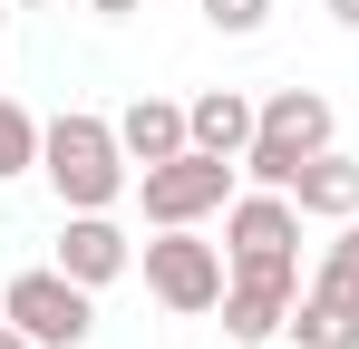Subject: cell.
<instances>
[{"label":"cell","instance_id":"cell-1","mask_svg":"<svg viewBox=\"0 0 359 349\" xmlns=\"http://www.w3.org/2000/svg\"><path fill=\"white\" fill-rule=\"evenodd\" d=\"M39 174H49V194H59V214H117L136 156L117 146V116L68 107V116H49V136H39Z\"/></svg>","mask_w":359,"mask_h":349},{"label":"cell","instance_id":"cell-2","mask_svg":"<svg viewBox=\"0 0 359 349\" xmlns=\"http://www.w3.org/2000/svg\"><path fill=\"white\" fill-rule=\"evenodd\" d=\"M330 136H340V116H330L320 88H272V97H262V126H252V146H243V174L272 184V194H292V174L311 165Z\"/></svg>","mask_w":359,"mask_h":349},{"label":"cell","instance_id":"cell-3","mask_svg":"<svg viewBox=\"0 0 359 349\" xmlns=\"http://www.w3.org/2000/svg\"><path fill=\"white\" fill-rule=\"evenodd\" d=\"M146 291L175 310V320H194V310H224V282H233V262H224V242H194V224H165L146 252Z\"/></svg>","mask_w":359,"mask_h":349},{"label":"cell","instance_id":"cell-4","mask_svg":"<svg viewBox=\"0 0 359 349\" xmlns=\"http://www.w3.org/2000/svg\"><path fill=\"white\" fill-rule=\"evenodd\" d=\"M0 310L29 330L39 349H88V330H97V291L68 282L59 262H39V272H10L0 282Z\"/></svg>","mask_w":359,"mask_h":349},{"label":"cell","instance_id":"cell-5","mask_svg":"<svg viewBox=\"0 0 359 349\" xmlns=\"http://www.w3.org/2000/svg\"><path fill=\"white\" fill-rule=\"evenodd\" d=\"M233 156H204V146H184V156H165V165L136 174V204H146V224H204V214H224L233 204Z\"/></svg>","mask_w":359,"mask_h":349},{"label":"cell","instance_id":"cell-6","mask_svg":"<svg viewBox=\"0 0 359 349\" xmlns=\"http://www.w3.org/2000/svg\"><path fill=\"white\" fill-rule=\"evenodd\" d=\"M301 301V252H272V262H233L224 282V330L233 340H282Z\"/></svg>","mask_w":359,"mask_h":349},{"label":"cell","instance_id":"cell-7","mask_svg":"<svg viewBox=\"0 0 359 349\" xmlns=\"http://www.w3.org/2000/svg\"><path fill=\"white\" fill-rule=\"evenodd\" d=\"M272 252H301V204L252 184L224 204V262H272Z\"/></svg>","mask_w":359,"mask_h":349},{"label":"cell","instance_id":"cell-8","mask_svg":"<svg viewBox=\"0 0 359 349\" xmlns=\"http://www.w3.org/2000/svg\"><path fill=\"white\" fill-rule=\"evenodd\" d=\"M59 272L88 291H107L136 272V242L117 233V214H59Z\"/></svg>","mask_w":359,"mask_h":349},{"label":"cell","instance_id":"cell-9","mask_svg":"<svg viewBox=\"0 0 359 349\" xmlns=\"http://www.w3.org/2000/svg\"><path fill=\"white\" fill-rule=\"evenodd\" d=\"M252 126H262V97H243V88H204V97H184V136H194L204 156H233V165H243Z\"/></svg>","mask_w":359,"mask_h":349},{"label":"cell","instance_id":"cell-10","mask_svg":"<svg viewBox=\"0 0 359 349\" xmlns=\"http://www.w3.org/2000/svg\"><path fill=\"white\" fill-rule=\"evenodd\" d=\"M292 204H301V224H350L359 214V156L320 146V156L292 174Z\"/></svg>","mask_w":359,"mask_h":349},{"label":"cell","instance_id":"cell-11","mask_svg":"<svg viewBox=\"0 0 359 349\" xmlns=\"http://www.w3.org/2000/svg\"><path fill=\"white\" fill-rule=\"evenodd\" d=\"M117 146L136 156V165H165V156H184L194 136H184L175 97H126V107H117Z\"/></svg>","mask_w":359,"mask_h":349},{"label":"cell","instance_id":"cell-12","mask_svg":"<svg viewBox=\"0 0 359 349\" xmlns=\"http://www.w3.org/2000/svg\"><path fill=\"white\" fill-rule=\"evenodd\" d=\"M292 349H359V310H340V301H320V291L301 282V301H292Z\"/></svg>","mask_w":359,"mask_h":349},{"label":"cell","instance_id":"cell-13","mask_svg":"<svg viewBox=\"0 0 359 349\" xmlns=\"http://www.w3.org/2000/svg\"><path fill=\"white\" fill-rule=\"evenodd\" d=\"M39 136H49V126L0 88V184H10V174H39Z\"/></svg>","mask_w":359,"mask_h":349},{"label":"cell","instance_id":"cell-14","mask_svg":"<svg viewBox=\"0 0 359 349\" xmlns=\"http://www.w3.org/2000/svg\"><path fill=\"white\" fill-rule=\"evenodd\" d=\"M311 291H320V301H340V310H359V214L340 224V242L320 252V272H311Z\"/></svg>","mask_w":359,"mask_h":349},{"label":"cell","instance_id":"cell-15","mask_svg":"<svg viewBox=\"0 0 359 349\" xmlns=\"http://www.w3.org/2000/svg\"><path fill=\"white\" fill-rule=\"evenodd\" d=\"M194 10H204V29H214V39H252V29L272 20V0H194Z\"/></svg>","mask_w":359,"mask_h":349},{"label":"cell","instance_id":"cell-16","mask_svg":"<svg viewBox=\"0 0 359 349\" xmlns=\"http://www.w3.org/2000/svg\"><path fill=\"white\" fill-rule=\"evenodd\" d=\"M78 10H97V20H136L146 0H78Z\"/></svg>","mask_w":359,"mask_h":349},{"label":"cell","instance_id":"cell-17","mask_svg":"<svg viewBox=\"0 0 359 349\" xmlns=\"http://www.w3.org/2000/svg\"><path fill=\"white\" fill-rule=\"evenodd\" d=\"M0 349H39V340H29V330H20V320H10V310H0Z\"/></svg>","mask_w":359,"mask_h":349},{"label":"cell","instance_id":"cell-18","mask_svg":"<svg viewBox=\"0 0 359 349\" xmlns=\"http://www.w3.org/2000/svg\"><path fill=\"white\" fill-rule=\"evenodd\" d=\"M330 20H340V29H359V0H330Z\"/></svg>","mask_w":359,"mask_h":349},{"label":"cell","instance_id":"cell-19","mask_svg":"<svg viewBox=\"0 0 359 349\" xmlns=\"http://www.w3.org/2000/svg\"><path fill=\"white\" fill-rule=\"evenodd\" d=\"M10 10H59V0H10Z\"/></svg>","mask_w":359,"mask_h":349},{"label":"cell","instance_id":"cell-20","mask_svg":"<svg viewBox=\"0 0 359 349\" xmlns=\"http://www.w3.org/2000/svg\"><path fill=\"white\" fill-rule=\"evenodd\" d=\"M233 349H272V340H233Z\"/></svg>","mask_w":359,"mask_h":349},{"label":"cell","instance_id":"cell-21","mask_svg":"<svg viewBox=\"0 0 359 349\" xmlns=\"http://www.w3.org/2000/svg\"><path fill=\"white\" fill-rule=\"evenodd\" d=\"M0 10H10V0H0Z\"/></svg>","mask_w":359,"mask_h":349}]
</instances>
